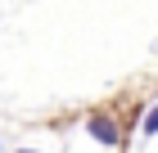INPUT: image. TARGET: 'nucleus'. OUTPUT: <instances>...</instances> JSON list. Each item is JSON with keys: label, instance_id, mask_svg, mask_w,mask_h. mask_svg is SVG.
Segmentation results:
<instances>
[{"label": "nucleus", "instance_id": "nucleus-1", "mask_svg": "<svg viewBox=\"0 0 158 153\" xmlns=\"http://www.w3.org/2000/svg\"><path fill=\"white\" fill-rule=\"evenodd\" d=\"M86 135H90V140H95V144H104V149H113V144L122 140L109 113H90V117H86Z\"/></svg>", "mask_w": 158, "mask_h": 153}, {"label": "nucleus", "instance_id": "nucleus-3", "mask_svg": "<svg viewBox=\"0 0 158 153\" xmlns=\"http://www.w3.org/2000/svg\"><path fill=\"white\" fill-rule=\"evenodd\" d=\"M18 153H36V149H18Z\"/></svg>", "mask_w": 158, "mask_h": 153}, {"label": "nucleus", "instance_id": "nucleus-2", "mask_svg": "<svg viewBox=\"0 0 158 153\" xmlns=\"http://www.w3.org/2000/svg\"><path fill=\"white\" fill-rule=\"evenodd\" d=\"M145 135H158V104L145 113Z\"/></svg>", "mask_w": 158, "mask_h": 153}]
</instances>
